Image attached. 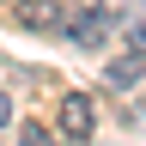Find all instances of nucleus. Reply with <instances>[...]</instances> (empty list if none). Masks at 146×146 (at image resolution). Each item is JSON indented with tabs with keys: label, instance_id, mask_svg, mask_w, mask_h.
<instances>
[{
	"label": "nucleus",
	"instance_id": "nucleus-1",
	"mask_svg": "<svg viewBox=\"0 0 146 146\" xmlns=\"http://www.w3.org/2000/svg\"><path fill=\"white\" fill-rule=\"evenodd\" d=\"M61 31H67L79 49H104L110 36H116V12H110V6H85V12H67V18H61Z\"/></svg>",
	"mask_w": 146,
	"mask_h": 146
},
{
	"label": "nucleus",
	"instance_id": "nucleus-6",
	"mask_svg": "<svg viewBox=\"0 0 146 146\" xmlns=\"http://www.w3.org/2000/svg\"><path fill=\"white\" fill-rule=\"evenodd\" d=\"M49 140H55V134H49L43 122H25V146H49Z\"/></svg>",
	"mask_w": 146,
	"mask_h": 146
},
{
	"label": "nucleus",
	"instance_id": "nucleus-7",
	"mask_svg": "<svg viewBox=\"0 0 146 146\" xmlns=\"http://www.w3.org/2000/svg\"><path fill=\"white\" fill-rule=\"evenodd\" d=\"M6 122H12V98L0 91V128H6Z\"/></svg>",
	"mask_w": 146,
	"mask_h": 146
},
{
	"label": "nucleus",
	"instance_id": "nucleus-2",
	"mask_svg": "<svg viewBox=\"0 0 146 146\" xmlns=\"http://www.w3.org/2000/svg\"><path fill=\"white\" fill-rule=\"evenodd\" d=\"M104 6L116 12V31H122L128 55H140V61H146V0H104Z\"/></svg>",
	"mask_w": 146,
	"mask_h": 146
},
{
	"label": "nucleus",
	"instance_id": "nucleus-3",
	"mask_svg": "<svg viewBox=\"0 0 146 146\" xmlns=\"http://www.w3.org/2000/svg\"><path fill=\"white\" fill-rule=\"evenodd\" d=\"M91 128H98V110H91V98L67 91V98H61V134H67V140H91Z\"/></svg>",
	"mask_w": 146,
	"mask_h": 146
},
{
	"label": "nucleus",
	"instance_id": "nucleus-4",
	"mask_svg": "<svg viewBox=\"0 0 146 146\" xmlns=\"http://www.w3.org/2000/svg\"><path fill=\"white\" fill-rule=\"evenodd\" d=\"M12 18H18V25H25V31H61V0H18V6H12Z\"/></svg>",
	"mask_w": 146,
	"mask_h": 146
},
{
	"label": "nucleus",
	"instance_id": "nucleus-5",
	"mask_svg": "<svg viewBox=\"0 0 146 146\" xmlns=\"http://www.w3.org/2000/svg\"><path fill=\"white\" fill-rule=\"evenodd\" d=\"M104 79H110V91H134V85H140V55L110 61V67H104Z\"/></svg>",
	"mask_w": 146,
	"mask_h": 146
}]
</instances>
